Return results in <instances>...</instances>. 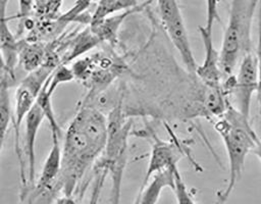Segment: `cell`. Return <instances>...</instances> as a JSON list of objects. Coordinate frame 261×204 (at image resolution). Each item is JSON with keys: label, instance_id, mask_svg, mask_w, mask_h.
<instances>
[{"label": "cell", "instance_id": "6da1fadb", "mask_svg": "<svg viewBox=\"0 0 261 204\" xmlns=\"http://www.w3.org/2000/svg\"><path fill=\"white\" fill-rule=\"evenodd\" d=\"M108 136L107 116L84 105L69 122L62 142L61 170L57 183L63 196H72L86 171L102 156Z\"/></svg>", "mask_w": 261, "mask_h": 204}, {"label": "cell", "instance_id": "7a4b0ae2", "mask_svg": "<svg viewBox=\"0 0 261 204\" xmlns=\"http://www.w3.org/2000/svg\"><path fill=\"white\" fill-rule=\"evenodd\" d=\"M214 128L224 144L228 160L227 185L216 195V203L224 204L243 174L247 155L259 138L251 128L249 119L231 105L226 106Z\"/></svg>", "mask_w": 261, "mask_h": 204}, {"label": "cell", "instance_id": "3957f363", "mask_svg": "<svg viewBox=\"0 0 261 204\" xmlns=\"http://www.w3.org/2000/svg\"><path fill=\"white\" fill-rule=\"evenodd\" d=\"M258 4L257 1L248 0L230 2L228 20L219 51L222 82L233 75L244 55L251 52V28Z\"/></svg>", "mask_w": 261, "mask_h": 204}, {"label": "cell", "instance_id": "277c9868", "mask_svg": "<svg viewBox=\"0 0 261 204\" xmlns=\"http://www.w3.org/2000/svg\"><path fill=\"white\" fill-rule=\"evenodd\" d=\"M108 136L105 150L96 163V169H104L111 176V204H119L120 185L127 159V140L132 121L122 113L121 105L114 107L107 116Z\"/></svg>", "mask_w": 261, "mask_h": 204}, {"label": "cell", "instance_id": "5b68a950", "mask_svg": "<svg viewBox=\"0 0 261 204\" xmlns=\"http://www.w3.org/2000/svg\"><path fill=\"white\" fill-rule=\"evenodd\" d=\"M156 4L164 31L177 50L184 65L190 72L196 73L198 64L192 50L190 38L178 3L173 0H161Z\"/></svg>", "mask_w": 261, "mask_h": 204}, {"label": "cell", "instance_id": "8992f818", "mask_svg": "<svg viewBox=\"0 0 261 204\" xmlns=\"http://www.w3.org/2000/svg\"><path fill=\"white\" fill-rule=\"evenodd\" d=\"M206 22L199 26L198 30L204 46L205 55L203 62L198 65L196 74L210 89H222V74L220 70V53L215 49L213 43V24L218 18L217 2H207Z\"/></svg>", "mask_w": 261, "mask_h": 204}, {"label": "cell", "instance_id": "52a82bcc", "mask_svg": "<svg viewBox=\"0 0 261 204\" xmlns=\"http://www.w3.org/2000/svg\"><path fill=\"white\" fill-rule=\"evenodd\" d=\"M236 82L231 93H233L237 101V109L246 117L250 118L251 102L253 96L258 91L259 79H258V64L256 55L252 52L244 55L242 58Z\"/></svg>", "mask_w": 261, "mask_h": 204}, {"label": "cell", "instance_id": "ba28073f", "mask_svg": "<svg viewBox=\"0 0 261 204\" xmlns=\"http://www.w3.org/2000/svg\"><path fill=\"white\" fill-rule=\"evenodd\" d=\"M152 138L153 144L151 147L150 159L139 192H141L147 186L155 173L171 168L173 166H177V162L181 157L180 147H178L176 144L165 142L159 139L156 135H153Z\"/></svg>", "mask_w": 261, "mask_h": 204}, {"label": "cell", "instance_id": "9c48e42d", "mask_svg": "<svg viewBox=\"0 0 261 204\" xmlns=\"http://www.w3.org/2000/svg\"><path fill=\"white\" fill-rule=\"evenodd\" d=\"M7 1H1V64L2 73L8 75L11 80H14V70L18 62V50L19 42L16 40L13 33L8 26V18L6 16Z\"/></svg>", "mask_w": 261, "mask_h": 204}, {"label": "cell", "instance_id": "30bf717a", "mask_svg": "<svg viewBox=\"0 0 261 204\" xmlns=\"http://www.w3.org/2000/svg\"><path fill=\"white\" fill-rule=\"evenodd\" d=\"M46 118L42 107L38 102L34 105L32 110L29 112L24 119V140H23V150L27 155L28 170H29V182L32 184L35 180L36 173V152L35 146L37 141V136L42 121Z\"/></svg>", "mask_w": 261, "mask_h": 204}, {"label": "cell", "instance_id": "8fae6325", "mask_svg": "<svg viewBox=\"0 0 261 204\" xmlns=\"http://www.w3.org/2000/svg\"><path fill=\"white\" fill-rule=\"evenodd\" d=\"M60 134L52 133V145L50 151L44 161L41 175L36 186L37 194H41L45 191L51 189L54 183L57 182L61 170V148L60 144Z\"/></svg>", "mask_w": 261, "mask_h": 204}, {"label": "cell", "instance_id": "7c38bea8", "mask_svg": "<svg viewBox=\"0 0 261 204\" xmlns=\"http://www.w3.org/2000/svg\"><path fill=\"white\" fill-rule=\"evenodd\" d=\"M177 166L165 169L155 173L147 186L139 192L135 204H157L162 191L165 188L174 189L175 185V171Z\"/></svg>", "mask_w": 261, "mask_h": 204}, {"label": "cell", "instance_id": "4fadbf2b", "mask_svg": "<svg viewBox=\"0 0 261 204\" xmlns=\"http://www.w3.org/2000/svg\"><path fill=\"white\" fill-rule=\"evenodd\" d=\"M149 4V2L141 3L139 6L119 12L117 14H113L97 23L90 24L91 31L94 33V35L99 39V41H106L109 43H114L116 40V34L117 31L122 23V21L130 14L140 11L145 7V5Z\"/></svg>", "mask_w": 261, "mask_h": 204}, {"label": "cell", "instance_id": "5bb4252c", "mask_svg": "<svg viewBox=\"0 0 261 204\" xmlns=\"http://www.w3.org/2000/svg\"><path fill=\"white\" fill-rule=\"evenodd\" d=\"M47 51L42 44L34 41H24L19 43L18 60L23 69L31 72L39 68L47 59Z\"/></svg>", "mask_w": 261, "mask_h": 204}, {"label": "cell", "instance_id": "9a60e30c", "mask_svg": "<svg viewBox=\"0 0 261 204\" xmlns=\"http://www.w3.org/2000/svg\"><path fill=\"white\" fill-rule=\"evenodd\" d=\"M142 2L134 1V0H103L97 3V6L94 12L91 15L90 24L97 23L113 14H117L119 12L135 8L139 6Z\"/></svg>", "mask_w": 261, "mask_h": 204}, {"label": "cell", "instance_id": "2e32d148", "mask_svg": "<svg viewBox=\"0 0 261 204\" xmlns=\"http://www.w3.org/2000/svg\"><path fill=\"white\" fill-rule=\"evenodd\" d=\"M11 79L5 73L1 74V99H0V137L1 146H3L6 134L8 132L9 125L13 119V113L11 109L10 94H9V81Z\"/></svg>", "mask_w": 261, "mask_h": 204}, {"label": "cell", "instance_id": "e0dca14e", "mask_svg": "<svg viewBox=\"0 0 261 204\" xmlns=\"http://www.w3.org/2000/svg\"><path fill=\"white\" fill-rule=\"evenodd\" d=\"M172 191L174 192L177 204H196V202H195L192 194L188 190V187L185 184L178 169L175 171V185H174V189Z\"/></svg>", "mask_w": 261, "mask_h": 204}, {"label": "cell", "instance_id": "ac0fdd59", "mask_svg": "<svg viewBox=\"0 0 261 204\" xmlns=\"http://www.w3.org/2000/svg\"><path fill=\"white\" fill-rule=\"evenodd\" d=\"M256 58L258 64V91H257V99L259 103V117H260V128H261V2H259V12H258V41L256 48Z\"/></svg>", "mask_w": 261, "mask_h": 204}, {"label": "cell", "instance_id": "d6986e66", "mask_svg": "<svg viewBox=\"0 0 261 204\" xmlns=\"http://www.w3.org/2000/svg\"><path fill=\"white\" fill-rule=\"evenodd\" d=\"M57 204H77L72 196H62L57 200Z\"/></svg>", "mask_w": 261, "mask_h": 204}, {"label": "cell", "instance_id": "ffe728a7", "mask_svg": "<svg viewBox=\"0 0 261 204\" xmlns=\"http://www.w3.org/2000/svg\"><path fill=\"white\" fill-rule=\"evenodd\" d=\"M252 151L254 152V154L257 156V158L259 159V161L261 163V141L259 139L256 141L255 146H254Z\"/></svg>", "mask_w": 261, "mask_h": 204}, {"label": "cell", "instance_id": "44dd1931", "mask_svg": "<svg viewBox=\"0 0 261 204\" xmlns=\"http://www.w3.org/2000/svg\"><path fill=\"white\" fill-rule=\"evenodd\" d=\"M29 204H32V200H30V201H29Z\"/></svg>", "mask_w": 261, "mask_h": 204}]
</instances>
